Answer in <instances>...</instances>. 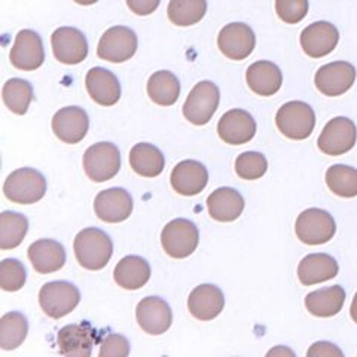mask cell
Returning <instances> with one entry per match:
<instances>
[{
	"label": "cell",
	"instance_id": "1",
	"mask_svg": "<svg viewBox=\"0 0 357 357\" xmlns=\"http://www.w3.org/2000/svg\"><path fill=\"white\" fill-rule=\"evenodd\" d=\"M73 249L76 259L85 270H103L114 255V244L107 234L98 228H86L77 234Z\"/></svg>",
	"mask_w": 357,
	"mask_h": 357
},
{
	"label": "cell",
	"instance_id": "2",
	"mask_svg": "<svg viewBox=\"0 0 357 357\" xmlns=\"http://www.w3.org/2000/svg\"><path fill=\"white\" fill-rule=\"evenodd\" d=\"M275 126L287 139L305 140L316 127L314 110L304 102H289L278 109Z\"/></svg>",
	"mask_w": 357,
	"mask_h": 357
},
{
	"label": "cell",
	"instance_id": "3",
	"mask_svg": "<svg viewBox=\"0 0 357 357\" xmlns=\"http://www.w3.org/2000/svg\"><path fill=\"white\" fill-rule=\"evenodd\" d=\"M47 192V181L35 169H20L10 173L3 185L5 197L17 204H35Z\"/></svg>",
	"mask_w": 357,
	"mask_h": 357
},
{
	"label": "cell",
	"instance_id": "4",
	"mask_svg": "<svg viewBox=\"0 0 357 357\" xmlns=\"http://www.w3.org/2000/svg\"><path fill=\"white\" fill-rule=\"evenodd\" d=\"M121 169V153L114 143L100 142L89 146L84 155L85 174L102 183L115 177Z\"/></svg>",
	"mask_w": 357,
	"mask_h": 357
},
{
	"label": "cell",
	"instance_id": "5",
	"mask_svg": "<svg viewBox=\"0 0 357 357\" xmlns=\"http://www.w3.org/2000/svg\"><path fill=\"white\" fill-rule=\"evenodd\" d=\"M219 100L218 85L211 81H201L189 93L183 105V115L194 126H206L216 114Z\"/></svg>",
	"mask_w": 357,
	"mask_h": 357
},
{
	"label": "cell",
	"instance_id": "6",
	"mask_svg": "<svg viewBox=\"0 0 357 357\" xmlns=\"http://www.w3.org/2000/svg\"><path fill=\"white\" fill-rule=\"evenodd\" d=\"M161 243L167 255L174 259H183L198 248L199 232L191 220L174 219L162 229Z\"/></svg>",
	"mask_w": 357,
	"mask_h": 357
},
{
	"label": "cell",
	"instance_id": "7",
	"mask_svg": "<svg viewBox=\"0 0 357 357\" xmlns=\"http://www.w3.org/2000/svg\"><path fill=\"white\" fill-rule=\"evenodd\" d=\"M81 301L79 289L69 282H51L39 292V304L51 319H61L72 312Z\"/></svg>",
	"mask_w": 357,
	"mask_h": 357
},
{
	"label": "cell",
	"instance_id": "8",
	"mask_svg": "<svg viewBox=\"0 0 357 357\" xmlns=\"http://www.w3.org/2000/svg\"><path fill=\"white\" fill-rule=\"evenodd\" d=\"M295 232L303 243L319 245L333 238L337 232V223L328 211L321 208H308L298 216Z\"/></svg>",
	"mask_w": 357,
	"mask_h": 357
},
{
	"label": "cell",
	"instance_id": "9",
	"mask_svg": "<svg viewBox=\"0 0 357 357\" xmlns=\"http://www.w3.org/2000/svg\"><path fill=\"white\" fill-rule=\"evenodd\" d=\"M357 140L354 122L349 118L338 116L331 119L323 128L317 140L319 149L331 156H340L350 152Z\"/></svg>",
	"mask_w": 357,
	"mask_h": 357
},
{
	"label": "cell",
	"instance_id": "10",
	"mask_svg": "<svg viewBox=\"0 0 357 357\" xmlns=\"http://www.w3.org/2000/svg\"><path fill=\"white\" fill-rule=\"evenodd\" d=\"M137 51V36L131 29L115 26L105 31L97 47V55L105 61L124 63Z\"/></svg>",
	"mask_w": 357,
	"mask_h": 357
},
{
	"label": "cell",
	"instance_id": "11",
	"mask_svg": "<svg viewBox=\"0 0 357 357\" xmlns=\"http://www.w3.org/2000/svg\"><path fill=\"white\" fill-rule=\"evenodd\" d=\"M354 81L356 69L347 61H333L321 66L314 76L317 89L328 97H338L347 93Z\"/></svg>",
	"mask_w": 357,
	"mask_h": 357
},
{
	"label": "cell",
	"instance_id": "12",
	"mask_svg": "<svg viewBox=\"0 0 357 357\" xmlns=\"http://www.w3.org/2000/svg\"><path fill=\"white\" fill-rule=\"evenodd\" d=\"M256 38L253 30L243 22H231L225 26L218 36V47L220 52L229 60L241 61L253 52Z\"/></svg>",
	"mask_w": 357,
	"mask_h": 357
},
{
	"label": "cell",
	"instance_id": "13",
	"mask_svg": "<svg viewBox=\"0 0 357 357\" xmlns=\"http://www.w3.org/2000/svg\"><path fill=\"white\" fill-rule=\"evenodd\" d=\"M57 341L60 354L67 357H89L93 353V347L98 342V332L93 328L91 323L82 321L77 325L61 328Z\"/></svg>",
	"mask_w": 357,
	"mask_h": 357
},
{
	"label": "cell",
	"instance_id": "14",
	"mask_svg": "<svg viewBox=\"0 0 357 357\" xmlns=\"http://www.w3.org/2000/svg\"><path fill=\"white\" fill-rule=\"evenodd\" d=\"M55 59L63 64H79L88 55V42L81 30L75 27H60L51 36Z\"/></svg>",
	"mask_w": 357,
	"mask_h": 357
},
{
	"label": "cell",
	"instance_id": "15",
	"mask_svg": "<svg viewBox=\"0 0 357 357\" xmlns=\"http://www.w3.org/2000/svg\"><path fill=\"white\" fill-rule=\"evenodd\" d=\"M340 42L338 29L328 21H317L301 33V47L311 59L329 55Z\"/></svg>",
	"mask_w": 357,
	"mask_h": 357
},
{
	"label": "cell",
	"instance_id": "16",
	"mask_svg": "<svg viewBox=\"0 0 357 357\" xmlns=\"http://www.w3.org/2000/svg\"><path fill=\"white\" fill-rule=\"evenodd\" d=\"M10 63L18 70H36L45 61V51L40 36L33 30H21L10 50Z\"/></svg>",
	"mask_w": 357,
	"mask_h": 357
},
{
	"label": "cell",
	"instance_id": "17",
	"mask_svg": "<svg viewBox=\"0 0 357 357\" xmlns=\"http://www.w3.org/2000/svg\"><path fill=\"white\" fill-rule=\"evenodd\" d=\"M136 317L139 326L149 335H161L167 332L173 321L170 305L158 296L142 299L136 310Z\"/></svg>",
	"mask_w": 357,
	"mask_h": 357
},
{
	"label": "cell",
	"instance_id": "18",
	"mask_svg": "<svg viewBox=\"0 0 357 357\" xmlns=\"http://www.w3.org/2000/svg\"><path fill=\"white\" fill-rule=\"evenodd\" d=\"M94 210L98 219L107 223H119L130 218L132 211V198L122 188L105 189L96 197Z\"/></svg>",
	"mask_w": 357,
	"mask_h": 357
},
{
	"label": "cell",
	"instance_id": "19",
	"mask_svg": "<svg viewBox=\"0 0 357 357\" xmlns=\"http://www.w3.org/2000/svg\"><path fill=\"white\" fill-rule=\"evenodd\" d=\"M89 119L86 112L77 106L60 109L52 118V131L61 142L76 144L86 136Z\"/></svg>",
	"mask_w": 357,
	"mask_h": 357
},
{
	"label": "cell",
	"instance_id": "20",
	"mask_svg": "<svg viewBox=\"0 0 357 357\" xmlns=\"http://www.w3.org/2000/svg\"><path fill=\"white\" fill-rule=\"evenodd\" d=\"M219 137L228 143L238 144L249 143L256 134V122L253 116L243 109H232L223 115L218 124Z\"/></svg>",
	"mask_w": 357,
	"mask_h": 357
},
{
	"label": "cell",
	"instance_id": "21",
	"mask_svg": "<svg viewBox=\"0 0 357 357\" xmlns=\"http://www.w3.org/2000/svg\"><path fill=\"white\" fill-rule=\"evenodd\" d=\"M174 191L185 197L198 195L207 186L208 173L206 167L194 160L178 162L170 176Z\"/></svg>",
	"mask_w": 357,
	"mask_h": 357
},
{
	"label": "cell",
	"instance_id": "22",
	"mask_svg": "<svg viewBox=\"0 0 357 357\" xmlns=\"http://www.w3.org/2000/svg\"><path fill=\"white\" fill-rule=\"evenodd\" d=\"M225 307V296L215 284L197 286L188 298V308L198 320H213Z\"/></svg>",
	"mask_w": 357,
	"mask_h": 357
},
{
	"label": "cell",
	"instance_id": "23",
	"mask_svg": "<svg viewBox=\"0 0 357 357\" xmlns=\"http://www.w3.org/2000/svg\"><path fill=\"white\" fill-rule=\"evenodd\" d=\"M85 85L88 94L100 106H114L119 102L121 85L118 77L103 67H94L89 70L85 77Z\"/></svg>",
	"mask_w": 357,
	"mask_h": 357
},
{
	"label": "cell",
	"instance_id": "24",
	"mask_svg": "<svg viewBox=\"0 0 357 357\" xmlns=\"http://www.w3.org/2000/svg\"><path fill=\"white\" fill-rule=\"evenodd\" d=\"M340 266L331 255L311 253L299 262L298 278L304 286L319 284L338 275Z\"/></svg>",
	"mask_w": 357,
	"mask_h": 357
},
{
	"label": "cell",
	"instance_id": "25",
	"mask_svg": "<svg viewBox=\"0 0 357 357\" xmlns=\"http://www.w3.org/2000/svg\"><path fill=\"white\" fill-rule=\"evenodd\" d=\"M29 259L39 274H51L66 264V250L55 240H39L29 248Z\"/></svg>",
	"mask_w": 357,
	"mask_h": 357
},
{
	"label": "cell",
	"instance_id": "26",
	"mask_svg": "<svg viewBox=\"0 0 357 357\" xmlns=\"http://www.w3.org/2000/svg\"><path fill=\"white\" fill-rule=\"evenodd\" d=\"M245 81L255 94L270 97L282 88L283 75L271 61H256L245 72Z\"/></svg>",
	"mask_w": 357,
	"mask_h": 357
},
{
	"label": "cell",
	"instance_id": "27",
	"mask_svg": "<svg viewBox=\"0 0 357 357\" xmlns=\"http://www.w3.org/2000/svg\"><path fill=\"white\" fill-rule=\"evenodd\" d=\"M208 213L218 222L237 220L244 210L241 194L232 188H219L207 198Z\"/></svg>",
	"mask_w": 357,
	"mask_h": 357
},
{
	"label": "cell",
	"instance_id": "28",
	"mask_svg": "<svg viewBox=\"0 0 357 357\" xmlns=\"http://www.w3.org/2000/svg\"><path fill=\"white\" fill-rule=\"evenodd\" d=\"M114 278L122 289L137 290L149 282L151 265L140 256H126L115 266Z\"/></svg>",
	"mask_w": 357,
	"mask_h": 357
},
{
	"label": "cell",
	"instance_id": "29",
	"mask_svg": "<svg viewBox=\"0 0 357 357\" xmlns=\"http://www.w3.org/2000/svg\"><path fill=\"white\" fill-rule=\"evenodd\" d=\"M345 303V290L341 286H331L314 290L307 295L305 307L316 317L337 316Z\"/></svg>",
	"mask_w": 357,
	"mask_h": 357
},
{
	"label": "cell",
	"instance_id": "30",
	"mask_svg": "<svg viewBox=\"0 0 357 357\" xmlns=\"http://www.w3.org/2000/svg\"><path fill=\"white\" fill-rule=\"evenodd\" d=\"M131 169L143 177H156L164 172L162 152L149 143H137L130 152Z\"/></svg>",
	"mask_w": 357,
	"mask_h": 357
},
{
	"label": "cell",
	"instance_id": "31",
	"mask_svg": "<svg viewBox=\"0 0 357 357\" xmlns=\"http://www.w3.org/2000/svg\"><path fill=\"white\" fill-rule=\"evenodd\" d=\"M148 94L155 105L173 106L181 96V84L169 70L155 72L148 81Z\"/></svg>",
	"mask_w": 357,
	"mask_h": 357
},
{
	"label": "cell",
	"instance_id": "32",
	"mask_svg": "<svg viewBox=\"0 0 357 357\" xmlns=\"http://www.w3.org/2000/svg\"><path fill=\"white\" fill-rule=\"evenodd\" d=\"M29 332V323L24 314L18 311L6 312L0 319V349L15 350L24 342Z\"/></svg>",
	"mask_w": 357,
	"mask_h": 357
},
{
	"label": "cell",
	"instance_id": "33",
	"mask_svg": "<svg viewBox=\"0 0 357 357\" xmlns=\"http://www.w3.org/2000/svg\"><path fill=\"white\" fill-rule=\"evenodd\" d=\"M29 231V220L15 211H3L0 215V249H15L24 240Z\"/></svg>",
	"mask_w": 357,
	"mask_h": 357
},
{
	"label": "cell",
	"instance_id": "34",
	"mask_svg": "<svg viewBox=\"0 0 357 357\" xmlns=\"http://www.w3.org/2000/svg\"><path fill=\"white\" fill-rule=\"evenodd\" d=\"M206 13V0H170L169 9H167L170 21L181 27L197 24L204 18Z\"/></svg>",
	"mask_w": 357,
	"mask_h": 357
},
{
	"label": "cell",
	"instance_id": "35",
	"mask_svg": "<svg viewBox=\"0 0 357 357\" xmlns=\"http://www.w3.org/2000/svg\"><path fill=\"white\" fill-rule=\"evenodd\" d=\"M326 185L335 195L354 198L357 197V170L342 164L332 165L326 172Z\"/></svg>",
	"mask_w": 357,
	"mask_h": 357
},
{
	"label": "cell",
	"instance_id": "36",
	"mask_svg": "<svg viewBox=\"0 0 357 357\" xmlns=\"http://www.w3.org/2000/svg\"><path fill=\"white\" fill-rule=\"evenodd\" d=\"M2 97L6 107L17 115L27 114L29 106L33 100V86L24 79L14 77L9 79L2 89Z\"/></svg>",
	"mask_w": 357,
	"mask_h": 357
},
{
	"label": "cell",
	"instance_id": "37",
	"mask_svg": "<svg viewBox=\"0 0 357 357\" xmlns=\"http://www.w3.org/2000/svg\"><path fill=\"white\" fill-rule=\"evenodd\" d=\"M268 170L266 158L259 152H244L236 160V172L245 181L261 178Z\"/></svg>",
	"mask_w": 357,
	"mask_h": 357
},
{
	"label": "cell",
	"instance_id": "38",
	"mask_svg": "<svg viewBox=\"0 0 357 357\" xmlns=\"http://www.w3.org/2000/svg\"><path fill=\"white\" fill-rule=\"evenodd\" d=\"M26 268L18 259H3L0 264V286L6 292H17L26 283Z\"/></svg>",
	"mask_w": 357,
	"mask_h": 357
},
{
	"label": "cell",
	"instance_id": "39",
	"mask_svg": "<svg viewBox=\"0 0 357 357\" xmlns=\"http://www.w3.org/2000/svg\"><path fill=\"white\" fill-rule=\"evenodd\" d=\"M275 13L286 24H298L308 14V0H275Z\"/></svg>",
	"mask_w": 357,
	"mask_h": 357
},
{
	"label": "cell",
	"instance_id": "40",
	"mask_svg": "<svg viewBox=\"0 0 357 357\" xmlns=\"http://www.w3.org/2000/svg\"><path fill=\"white\" fill-rule=\"evenodd\" d=\"M130 354V342L126 337L118 333L107 335L100 345V357H126Z\"/></svg>",
	"mask_w": 357,
	"mask_h": 357
},
{
	"label": "cell",
	"instance_id": "41",
	"mask_svg": "<svg viewBox=\"0 0 357 357\" xmlns=\"http://www.w3.org/2000/svg\"><path fill=\"white\" fill-rule=\"evenodd\" d=\"M161 0H127L131 13L136 15H151L158 9Z\"/></svg>",
	"mask_w": 357,
	"mask_h": 357
},
{
	"label": "cell",
	"instance_id": "42",
	"mask_svg": "<svg viewBox=\"0 0 357 357\" xmlns=\"http://www.w3.org/2000/svg\"><path fill=\"white\" fill-rule=\"evenodd\" d=\"M307 356H308V357H325V356L342 357L344 354H342V351L337 347V345H333V344H331V342L321 341V342L312 344L311 349H310L308 353H307Z\"/></svg>",
	"mask_w": 357,
	"mask_h": 357
},
{
	"label": "cell",
	"instance_id": "43",
	"mask_svg": "<svg viewBox=\"0 0 357 357\" xmlns=\"http://www.w3.org/2000/svg\"><path fill=\"white\" fill-rule=\"evenodd\" d=\"M350 316H351L353 321L357 323V294L353 298V303H351V307H350Z\"/></svg>",
	"mask_w": 357,
	"mask_h": 357
},
{
	"label": "cell",
	"instance_id": "44",
	"mask_svg": "<svg viewBox=\"0 0 357 357\" xmlns=\"http://www.w3.org/2000/svg\"><path fill=\"white\" fill-rule=\"evenodd\" d=\"M273 354H289V356H295L292 350L283 349V347H282V349H274V350H271L270 353H268V356H273Z\"/></svg>",
	"mask_w": 357,
	"mask_h": 357
},
{
	"label": "cell",
	"instance_id": "45",
	"mask_svg": "<svg viewBox=\"0 0 357 357\" xmlns=\"http://www.w3.org/2000/svg\"><path fill=\"white\" fill-rule=\"evenodd\" d=\"M75 2L77 3V5H84V6H89V5H94V3H97L98 0H75Z\"/></svg>",
	"mask_w": 357,
	"mask_h": 357
}]
</instances>
